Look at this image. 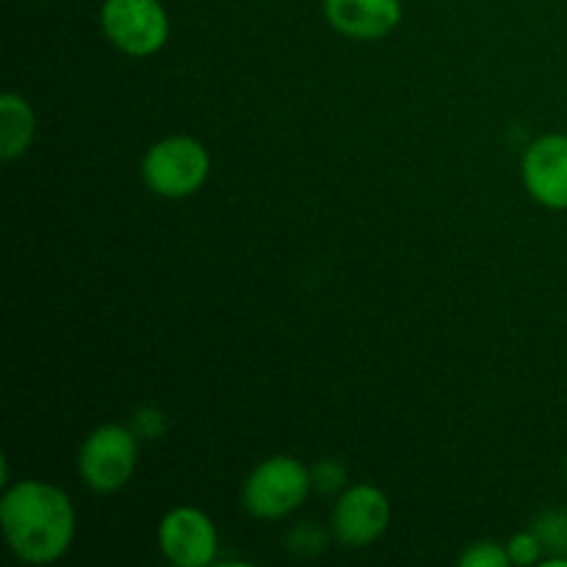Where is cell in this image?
I'll use <instances>...</instances> for the list:
<instances>
[{
    "mask_svg": "<svg viewBox=\"0 0 567 567\" xmlns=\"http://www.w3.org/2000/svg\"><path fill=\"white\" fill-rule=\"evenodd\" d=\"M11 551L33 565L55 563L75 535V509L64 491L44 482H20L0 502Z\"/></svg>",
    "mask_w": 567,
    "mask_h": 567,
    "instance_id": "1",
    "label": "cell"
},
{
    "mask_svg": "<svg viewBox=\"0 0 567 567\" xmlns=\"http://www.w3.org/2000/svg\"><path fill=\"white\" fill-rule=\"evenodd\" d=\"M210 158L203 144L192 136H172L147 150L142 164L144 183L161 197L181 199L199 192L208 181Z\"/></svg>",
    "mask_w": 567,
    "mask_h": 567,
    "instance_id": "2",
    "label": "cell"
},
{
    "mask_svg": "<svg viewBox=\"0 0 567 567\" xmlns=\"http://www.w3.org/2000/svg\"><path fill=\"white\" fill-rule=\"evenodd\" d=\"M313 480L310 471L293 457H271L252 471L244 485V507L255 518H286L288 513L302 507Z\"/></svg>",
    "mask_w": 567,
    "mask_h": 567,
    "instance_id": "3",
    "label": "cell"
},
{
    "mask_svg": "<svg viewBox=\"0 0 567 567\" xmlns=\"http://www.w3.org/2000/svg\"><path fill=\"white\" fill-rule=\"evenodd\" d=\"M100 22L105 37L127 55L155 53L169 37V17L158 0H105Z\"/></svg>",
    "mask_w": 567,
    "mask_h": 567,
    "instance_id": "4",
    "label": "cell"
},
{
    "mask_svg": "<svg viewBox=\"0 0 567 567\" xmlns=\"http://www.w3.org/2000/svg\"><path fill=\"white\" fill-rule=\"evenodd\" d=\"M136 432L120 424H105L83 441L78 468L83 482L94 491H120L136 468Z\"/></svg>",
    "mask_w": 567,
    "mask_h": 567,
    "instance_id": "5",
    "label": "cell"
},
{
    "mask_svg": "<svg viewBox=\"0 0 567 567\" xmlns=\"http://www.w3.org/2000/svg\"><path fill=\"white\" fill-rule=\"evenodd\" d=\"M158 543L166 559L177 567H205L214 563L219 537L214 520L194 507H177L161 520Z\"/></svg>",
    "mask_w": 567,
    "mask_h": 567,
    "instance_id": "6",
    "label": "cell"
},
{
    "mask_svg": "<svg viewBox=\"0 0 567 567\" xmlns=\"http://www.w3.org/2000/svg\"><path fill=\"white\" fill-rule=\"evenodd\" d=\"M388 520H391V504L385 493L371 485H358L338 498L332 529L343 546L363 548L388 529Z\"/></svg>",
    "mask_w": 567,
    "mask_h": 567,
    "instance_id": "7",
    "label": "cell"
},
{
    "mask_svg": "<svg viewBox=\"0 0 567 567\" xmlns=\"http://www.w3.org/2000/svg\"><path fill=\"white\" fill-rule=\"evenodd\" d=\"M524 183L537 203L567 208V136L548 133L537 138L524 155Z\"/></svg>",
    "mask_w": 567,
    "mask_h": 567,
    "instance_id": "8",
    "label": "cell"
},
{
    "mask_svg": "<svg viewBox=\"0 0 567 567\" xmlns=\"http://www.w3.org/2000/svg\"><path fill=\"white\" fill-rule=\"evenodd\" d=\"M324 17L349 39H382L402 22V0H324Z\"/></svg>",
    "mask_w": 567,
    "mask_h": 567,
    "instance_id": "9",
    "label": "cell"
},
{
    "mask_svg": "<svg viewBox=\"0 0 567 567\" xmlns=\"http://www.w3.org/2000/svg\"><path fill=\"white\" fill-rule=\"evenodd\" d=\"M33 133H37V120L33 111L20 94L6 92L0 97V155L3 161H14L31 147Z\"/></svg>",
    "mask_w": 567,
    "mask_h": 567,
    "instance_id": "10",
    "label": "cell"
},
{
    "mask_svg": "<svg viewBox=\"0 0 567 567\" xmlns=\"http://www.w3.org/2000/svg\"><path fill=\"white\" fill-rule=\"evenodd\" d=\"M509 563H513L509 551L496 546V543H476L471 551H465L460 557V565L463 567H507Z\"/></svg>",
    "mask_w": 567,
    "mask_h": 567,
    "instance_id": "11",
    "label": "cell"
},
{
    "mask_svg": "<svg viewBox=\"0 0 567 567\" xmlns=\"http://www.w3.org/2000/svg\"><path fill=\"white\" fill-rule=\"evenodd\" d=\"M537 537H540L543 548H557L567 551V518L559 513H548L537 520Z\"/></svg>",
    "mask_w": 567,
    "mask_h": 567,
    "instance_id": "12",
    "label": "cell"
},
{
    "mask_svg": "<svg viewBox=\"0 0 567 567\" xmlns=\"http://www.w3.org/2000/svg\"><path fill=\"white\" fill-rule=\"evenodd\" d=\"M310 480H313V487L321 493H338L343 485H347V471L338 460H321V463L313 465L310 471Z\"/></svg>",
    "mask_w": 567,
    "mask_h": 567,
    "instance_id": "13",
    "label": "cell"
},
{
    "mask_svg": "<svg viewBox=\"0 0 567 567\" xmlns=\"http://www.w3.org/2000/svg\"><path fill=\"white\" fill-rule=\"evenodd\" d=\"M288 546L291 551L305 554V557H313V554H321L327 546V535L313 524H302L288 535Z\"/></svg>",
    "mask_w": 567,
    "mask_h": 567,
    "instance_id": "14",
    "label": "cell"
},
{
    "mask_svg": "<svg viewBox=\"0 0 567 567\" xmlns=\"http://www.w3.org/2000/svg\"><path fill=\"white\" fill-rule=\"evenodd\" d=\"M507 551L513 565H535L543 554V543L537 537V532H520V535H515L509 540Z\"/></svg>",
    "mask_w": 567,
    "mask_h": 567,
    "instance_id": "15",
    "label": "cell"
},
{
    "mask_svg": "<svg viewBox=\"0 0 567 567\" xmlns=\"http://www.w3.org/2000/svg\"><path fill=\"white\" fill-rule=\"evenodd\" d=\"M166 430V421L158 410H138L133 421V432L142 437H158Z\"/></svg>",
    "mask_w": 567,
    "mask_h": 567,
    "instance_id": "16",
    "label": "cell"
},
{
    "mask_svg": "<svg viewBox=\"0 0 567 567\" xmlns=\"http://www.w3.org/2000/svg\"><path fill=\"white\" fill-rule=\"evenodd\" d=\"M565 468H567V465H565Z\"/></svg>",
    "mask_w": 567,
    "mask_h": 567,
    "instance_id": "17",
    "label": "cell"
}]
</instances>
